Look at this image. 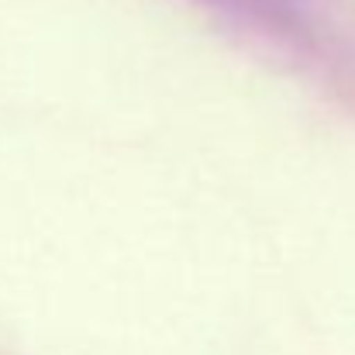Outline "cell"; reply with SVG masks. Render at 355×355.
Segmentation results:
<instances>
[{
  "label": "cell",
  "instance_id": "6da1fadb",
  "mask_svg": "<svg viewBox=\"0 0 355 355\" xmlns=\"http://www.w3.org/2000/svg\"><path fill=\"white\" fill-rule=\"evenodd\" d=\"M204 3L218 7L225 14L248 17V21H259V24L283 31V28H297L314 0H204Z\"/></svg>",
  "mask_w": 355,
  "mask_h": 355
}]
</instances>
